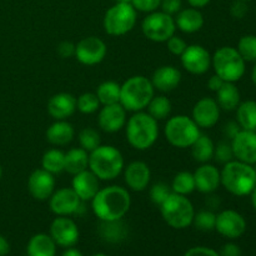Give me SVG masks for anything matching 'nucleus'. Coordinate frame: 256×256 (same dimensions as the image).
I'll list each match as a JSON object with an SVG mask.
<instances>
[{"label": "nucleus", "instance_id": "obj_45", "mask_svg": "<svg viewBox=\"0 0 256 256\" xmlns=\"http://www.w3.org/2000/svg\"><path fill=\"white\" fill-rule=\"evenodd\" d=\"M56 52L62 59H70L75 58V44L72 42H60L56 46Z\"/></svg>", "mask_w": 256, "mask_h": 256}, {"label": "nucleus", "instance_id": "obj_25", "mask_svg": "<svg viewBox=\"0 0 256 256\" xmlns=\"http://www.w3.org/2000/svg\"><path fill=\"white\" fill-rule=\"evenodd\" d=\"M176 29L185 34H195L200 32L205 24L204 15L196 8H185L174 16Z\"/></svg>", "mask_w": 256, "mask_h": 256}, {"label": "nucleus", "instance_id": "obj_39", "mask_svg": "<svg viewBox=\"0 0 256 256\" xmlns=\"http://www.w3.org/2000/svg\"><path fill=\"white\" fill-rule=\"evenodd\" d=\"M100 108L102 104L95 92H82L79 98H76V110H79L82 114H94L99 112Z\"/></svg>", "mask_w": 256, "mask_h": 256}, {"label": "nucleus", "instance_id": "obj_29", "mask_svg": "<svg viewBox=\"0 0 256 256\" xmlns=\"http://www.w3.org/2000/svg\"><path fill=\"white\" fill-rule=\"evenodd\" d=\"M89 169V152L82 148H72L65 152L64 172L70 175H76Z\"/></svg>", "mask_w": 256, "mask_h": 256}, {"label": "nucleus", "instance_id": "obj_34", "mask_svg": "<svg viewBox=\"0 0 256 256\" xmlns=\"http://www.w3.org/2000/svg\"><path fill=\"white\" fill-rule=\"evenodd\" d=\"M95 94H96L102 106V105L116 104L120 102V84L116 82H112V80L102 82L96 88Z\"/></svg>", "mask_w": 256, "mask_h": 256}, {"label": "nucleus", "instance_id": "obj_43", "mask_svg": "<svg viewBox=\"0 0 256 256\" xmlns=\"http://www.w3.org/2000/svg\"><path fill=\"white\" fill-rule=\"evenodd\" d=\"M166 48L172 55H175V56H182V54L188 48V42L182 38L178 36L175 34L166 42Z\"/></svg>", "mask_w": 256, "mask_h": 256}, {"label": "nucleus", "instance_id": "obj_11", "mask_svg": "<svg viewBox=\"0 0 256 256\" xmlns=\"http://www.w3.org/2000/svg\"><path fill=\"white\" fill-rule=\"evenodd\" d=\"M108 46L98 36H86L75 44V59L82 65L94 66L106 58Z\"/></svg>", "mask_w": 256, "mask_h": 256}, {"label": "nucleus", "instance_id": "obj_19", "mask_svg": "<svg viewBox=\"0 0 256 256\" xmlns=\"http://www.w3.org/2000/svg\"><path fill=\"white\" fill-rule=\"evenodd\" d=\"M234 159L246 164H256V132L252 130H240L232 140Z\"/></svg>", "mask_w": 256, "mask_h": 256}, {"label": "nucleus", "instance_id": "obj_24", "mask_svg": "<svg viewBox=\"0 0 256 256\" xmlns=\"http://www.w3.org/2000/svg\"><path fill=\"white\" fill-rule=\"evenodd\" d=\"M72 189L84 202H92L100 189V180L89 169L72 175Z\"/></svg>", "mask_w": 256, "mask_h": 256}, {"label": "nucleus", "instance_id": "obj_57", "mask_svg": "<svg viewBox=\"0 0 256 256\" xmlns=\"http://www.w3.org/2000/svg\"><path fill=\"white\" fill-rule=\"evenodd\" d=\"M252 84H254V86L256 88V62L252 70Z\"/></svg>", "mask_w": 256, "mask_h": 256}, {"label": "nucleus", "instance_id": "obj_40", "mask_svg": "<svg viewBox=\"0 0 256 256\" xmlns=\"http://www.w3.org/2000/svg\"><path fill=\"white\" fill-rule=\"evenodd\" d=\"M215 222H216V214L209 209L195 212L192 220V225L200 232H212L215 230Z\"/></svg>", "mask_w": 256, "mask_h": 256}, {"label": "nucleus", "instance_id": "obj_3", "mask_svg": "<svg viewBox=\"0 0 256 256\" xmlns=\"http://www.w3.org/2000/svg\"><path fill=\"white\" fill-rule=\"evenodd\" d=\"M222 185L235 196H248L256 186V170L254 165L234 159L224 164L220 170Z\"/></svg>", "mask_w": 256, "mask_h": 256}, {"label": "nucleus", "instance_id": "obj_15", "mask_svg": "<svg viewBox=\"0 0 256 256\" xmlns=\"http://www.w3.org/2000/svg\"><path fill=\"white\" fill-rule=\"evenodd\" d=\"M215 230L229 240L239 239L246 232V220L236 210H222L216 214Z\"/></svg>", "mask_w": 256, "mask_h": 256}, {"label": "nucleus", "instance_id": "obj_47", "mask_svg": "<svg viewBox=\"0 0 256 256\" xmlns=\"http://www.w3.org/2000/svg\"><path fill=\"white\" fill-rule=\"evenodd\" d=\"M248 10H249L248 2H242V0H234V2L230 5V14L235 19H242L246 16Z\"/></svg>", "mask_w": 256, "mask_h": 256}, {"label": "nucleus", "instance_id": "obj_13", "mask_svg": "<svg viewBox=\"0 0 256 256\" xmlns=\"http://www.w3.org/2000/svg\"><path fill=\"white\" fill-rule=\"evenodd\" d=\"M182 68L192 75H204L212 68V54L199 44L188 45L180 56Z\"/></svg>", "mask_w": 256, "mask_h": 256}, {"label": "nucleus", "instance_id": "obj_21", "mask_svg": "<svg viewBox=\"0 0 256 256\" xmlns=\"http://www.w3.org/2000/svg\"><path fill=\"white\" fill-rule=\"evenodd\" d=\"M195 190L202 194H212L222 185L220 170L210 162L202 164L194 172Z\"/></svg>", "mask_w": 256, "mask_h": 256}, {"label": "nucleus", "instance_id": "obj_14", "mask_svg": "<svg viewBox=\"0 0 256 256\" xmlns=\"http://www.w3.org/2000/svg\"><path fill=\"white\" fill-rule=\"evenodd\" d=\"M49 235L58 246L72 248L79 242V228L70 216H56L50 224Z\"/></svg>", "mask_w": 256, "mask_h": 256}, {"label": "nucleus", "instance_id": "obj_28", "mask_svg": "<svg viewBox=\"0 0 256 256\" xmlns=\"http://www.w3.org/2000/svg\"><path fill=\"white\" fill-rule=\"evenodd\" d=\"M215 94H216L215 100H216L218 105L220 106V109L225 110V112H234L242 102V94L235 82H225Z\"/></svg>", "mask_w": 256, "mask_h": 256}, {"label": "nucleus", "instance_id": "obj_32", "mask_svg": "<svg viewBox=\"0 0 256 256\" xmlns=\"http://www.w3.org/2000/svg\"><path fill=\"white\" fill-rule=\"evenodd\" d=\"M236 122L242 130L256 132V102L245 100L236 108Z\"/></svg>", "mask_w": 256, "mask_h": 256}, {"label": "nucleus", "instance_id": "obj_46", "mask_svg": "<svg viewBox=\"0 0 256 256\" xmlns=\"http://www.w3.org/2000/svg\"><path fill=\"white\" fill-rule=\"evenodd\" d=\"M160 9L162 12L175 16L182 9V0H162Z\"/></svg>", "mask_w": 256, "mask_h": 256}, {"label": "nucleus", "instance_id": "obj_53", "mask_svg": "<svg viewBox=\"0 0 256 256\" xmlns=\"http://www.w3.org/2000/svg\"><path fill=\"white\" fill-rule=\"evenodd\" d=\"M10 252V244L6 238L0 234V256H6Z\"/></svg>", "mask_w": 256, "mask_h": 256}, {"label": "nucleus", "instance_id": "obj_5", "mask_svg": "<svg viewBox=\"0 0 256 256\" xmlns=\"http://www.w3.org/2000/svg\"><path fill=\"white\" fill-rule=\"evenodd\" d=\"M155 95L152 80L144 75H134L120 84V104L128 112H142Z\"/></svg>", "mask_w": 256, "mask_h": 256}, {"label": "nucleus", "instance_id": "obj_27", "mask_svg": "<svg viewBox=\"0 0 256 256\" xmlns=\"http://www.w3.org/2000/svg\"><path fill=\"white\" fill-rule=\"evenodd\" d=\"M56 246L49 234L39 232L30 238L26 245V254L28 256H55Z\"/></svg>", "mask_w": 256, "mask_h": 256}, {"label": "nucleus", "instance_id": "obj_38", "mask_svg": "<svg viewBox=\"0 0 256 256\" xmlns=\"http://www.w3.org/2000/svg\"><path fill=\"white\" fill-rule=\"evenodd\" d=\"M78 139H79L80 148L86 150L88 152H92L102 144V136L94 128H84L80 130L78 134Z\"/></svg>", "mask_w": 256, "mask_h": 256}, {"label": "nucleus", "instance_id": "obj_1", "mask_svg": "<svg viewBox=\"0 0 256 256\" xmlns=\"http://www.w3.org/2000/svg\"><path fill=\"white\" fill-rule=\"evenodd\" d=\"M132 206L129 190L119 185L100 188L92 200V210L100 222L124 219Z\"/></svg>", "mask_w": 256, "mask_h": 256}, {"label": "nucleus", "instance_id": "obj_31", "mask_svg": "<svg viewBox=\"0 0 256 256\" xmlns=\"http://www.w3.org/2000/svg\"><path fill=\"white\" fill-rule=\"evenodd\" d=\"M190 149H192V155L194 160L200 164L210 162V160L214 159L215 144L212 138L208 135L200 134V136L195 140Z\"/></svg>", "mask_w": 256, "mask_h": 256}, {"label": "nucleus", "instance_id": "obj_22", "mask_svg": "<svg viewBox=\"0 0 256 256\" xmlns=\"http://www.w3.org/2000/svg\"><path fill=\"white\" fill-rule=\"evenodd\" d=\"M46 110L54 120H68L76 112V98L70 92H58L48 100Z\"/></svg>", "mask_w": 256, "mask_h": 256}, {"label": "nucleus", "instance_id": "obj_6", "mask_svg": "<svg viewBox=\"0 0 256 256\" xmlns=\"http://www.w3.org/2000/svg\"><path fill=\"white\" fill-rule=\"evenodd\" d=\"M164 222L170 228L176 230H182L192 225L195 215V208L190 199L184 195L172 194L159 206Z\"/></svg>", "mask_w": 256, "mask_h": 256}, {"label": "nucleus", "instance_id": "obj_49", "mask_svg": "<svg viewBox=\"0 0 256 256\" xmlns=\"http://www.w3.org/2000/svg\"><path fill=\"white\" fill-rule=\"evenodd\" d=\"M220 256H242V249L239 245L234 244V242H228V244L222 245V248L219 252Z\"/></svg>", "mask_w": 256, "mask_h": 256}, {"label": "nucleus", "instance_id": "obj_60", "mask_svg": "<svg viewBox=\"0 0 256 256\" xmlns=\"http://www.w3.org/2000/svg\"><path fill=\"white\" fill-rule=\"evenodd\" d=\"M92 256H108V255H105V254H100V252H99V254H94V255H92Z\"/></svg>", "mask_w": 256, "mask_h": 256}, {"label": "nucleus", "instance_id": "obj_54", "mask_svg": "<svg viewBox=\"0 0 256 256\" xmlns=\"http://www.w3.org/2000/svg\"><path fill=\"white\" fill-rule=\"evenodd\" d=\"M212 0H186L188 4L192 8H196V9H202V8L208 6Z\"/></svg>", "mask_w": 256, "mask_h": 256}, {"label": "nucleus", "instance_id": "obj_7", "mask_svg": "<svg viewBox=\"0 0 256 256\" xmlns=\"http://www.w3.org/2000/svg\"><path fill=\"white\" fill-rule=\"evenodd\" d=\"M212 66L215 74L226 82H236L246 72V62L236 48L222 46L212 55Z\"/></svg>", "mask_w": 256, "mask_h": 256}, {"label": "nucleus", "instance_id": "obj_18", "mask_svg": "<svg viewBox=\"0 0 256 256\" xmlns=\"http://www.w3.org/2000/svg\"><path fill=\"white\" fill-rule=\"evenodd\" d=\"M222 109L214 98L204 96L198 100L192 110V118L200 129H212L220 119Z\"/></svg>", "mask_w": 256, "mask_h": 256}, {"label": "nucleus", "instance_id": "obj_61", "mask_svg": "<svg viewBox=\"0 0 256 256\" xmlns=\"http://www.w3.org/2000/svg\"><path fill=\"white\" fill-rule=\"evenodd\" d=\"M242 2H250V0H242Z\"/></svg>", "mask_w": 256, "mask_h": 256}, {"label": "nucleus", "instance_id": "obj_36", "mask_svg": "<svg viewBox=\"0 0 256 256\" xmlns=\"http://www.w3.org/2000/svg\"><path fill=\"white\" fill-rule=\"evenodd\" d=\"M172 192H175V194L184 195V196H188V195L192 194L195 192V179L194 174L190 172H179L172 179Z\"/></svg>", "mask_w": 256, "mask_h": 256}, {"label": "nucleus", "instance_id": "obj_4", "mask_svg": "<svg viewBox=\"0 0 256 256\" xmlns=\"http://www.w3.org/2000/svg\"><path fill=\"white\" fill-rule=\"evenodd\" d=\"M124 156L118 148L100 144L89 152V170L100 182H112L122 174Z\"/></svg>", "mask_w": 256, "mask_h": 256}, {"label": "nucleus", "instance_id": "obj_12", "mask_svg": "<svg viewBox=\"0 0 256 256\" xmlns=\"http://www.w3.org/2000/svg\"><path fill=\"white\" fill-rule=\"evenodd\" d=\"M49 208L56 216H72L79 214L82 209V202L72 188H60L49 198Z\"/></svg>", "mask_w": 256, "mask_h": 256}, {"label": "nucleus", "instance_id": "obj_26", "mask_svg": "<svg viewBox=\"0 0 256 256\" xmlns=\"http://www.w3.org/2000/svg\"><path fill=\"white\" fill-rule=\"evenodd\" d=\"M45 136L54 146H66L74 140L75 129L68 120H55L46 129Z\"/></svg>", "mask_w": 256, "mask_h": 256}, {"label": "nucleus", "instance_id": "obj_50", "mask_svg": "<svg viewBox=\"0 0 256 256\" xmlns=\"http://www.w3.org/2000/svg\"><path fill=\"white\" fill-rule=\"evenodd\" d=\"M240 130H242V128L239 126V124H238L236 122H226V124L224 125V128H222V132H224L225 138L229 140H232Z\"/></svg>", "mask_w": 256, "mask_h": 256}, {"label": "nucleus", "instance_id": "obj_8", "mask_svg": "<svg viewBox=\"0 0 256 256\" xmlns=\"http://www.w3.org/2000/svg\"><path fill=\"white\" fill-rule=\"evenodd\" d=\"M202 134V129L188 115H175L168 119L164 126L166 142L178 149H186L194 144Z\"/></svg>", "mask_w": 256, "mask_h": 256}, {"label": "nucleus", "instance_id": "obj_23", "mask_svg": "<svg viewBox=\"0 0 256 256\" xmlns=\"http://www.w3.org/2000/svg\"><path fill=\"white\" fill-rule=\"evenodd\" d=\"M150 80L155 90L160 92H170L182 82V72L172 65H162L152 72Z\"/></svg>", "mask_w": 256, "mask_h": 256}, {"label": "nucleus", "instance_id": "obj_41", "mask_svg": "<svg viewBox=\"0 0 256 256\" xmlns=\"http://www.w3.org/2000/svg\"><path fill=\"white\" fill-rule=\"evenodd\" d=\"M172 188L170 185H168L166 182H158L155 184H152L149 189V198L152 200V204H155L156 206H160L165 200L168 199L170 194H172Z\"/></svg>", "mask_w": 256, "mask_h": 256}, {"label": "nucleus", "instance_id": "obj_58", "mask_svg": "<svg viewBox=\"0 0 256 256\" xmlns=\"http://www.w3.org/2000/svg\"><path fill=\"white\" fill-rule=\"evenodd\" d=\"M116 2H130L132 4V0H115Z\"/></svg>", "mask_w": 256, "mask_h": 256}, {"label": "nucleus", "instance_id": "obj_44", "mask_svg": "<svg viewBox=\"0 0 256 256\" xmlns=\"http://www.w3.org/2000/svg\"><path fill=\"white\" fill-rule=\"evenodd\" d=\"M162 0H132V5L135 8L136 12H156L160 8Z\"/></svg>", "mask_w": 256, "mask_h": 256}, {"label": "nucleus", "instance_id": "obj_55", "mask_svg": "<svg viewBox=\"0 0 256 256\" xmlns=\"http://www.w3.org/2000/svg\"><path fill=\"white\" fill-rule=\"evenodd\" d=\"M62 256H84L82 254V252L78 249H75L74 246L72 248H66L64 252H62Z\"/></svg>", "mask_w": 256, "mask_h": 256}, {"label": "nucleus", "instance_id": "obj_51", "mask_svg": "<svg viewBox=\"0 0 256 256\" xmlns=\"http://www.w3.org/2000/svg\"><path fill=\"white\" fill-rule=\"evenodd\" d=\"M224 82H225L222 79V78L218 76L216 74H214L209 78V80H208V88H209L212 92H216L222 86V84H224Z\"/></svg>", "mask_w": 256, "mask_h": 256}, {"label": "nucleus", "instance_id": "obj_33", "mask_svg": "<svg viewBox=\"0 0 256 256\" xmlns=\"http://www.w3.org/2000/svg\"><path fill=\"white\" fill-rule=\"evenodd\" d=\"M42 168L52 175L62 172L65 168V152L58 148L46 150L42 158Z\"/></svg>", "mask_w": 256, "mask_h": 256}, {"label": "nucleus", "instance_id": "obj_52", "mask_svg": "<svg viewBox=\"0 0 256 256\" xmlns=\"http://www.w3.org/2000/svg\"><path fill=\"white\" fill-rule=\"evenodd\" d=\"M206 206L209 210H212L214 212L215 209H218V208L220 206V204H222V202H220V198L218 196V195H214V192L212 194H208V198H206Z\"/></svg>", "mask_w": 256, "mask_h": 256}, {"label": "nucleus", "instance_id": "obj_17", "mask_svg": "<svg viewBox=\"0 0 256 256\" xmlns=\"http://www.w3.org/2000/svg\"><path fill=\"white\" fill-rule=\"evenodd\" d=\"M55 175L42 168L35 169L28 178V192L38 202H46L55 192Z\"/></svg>", "mask_w": 256, "mask_h": 256}, {"label": "nucleus", "instance_id": "obj_42", "mask_svg": "<svg viewBox=\"0 0 256 256\" xmlns=\"http://www.w3.org/2000/svg\"><path fill=\"white\" fill-rule=\"evenodd\" d=\"M214 159L222 165L234 160L232 144L229 142H220L219 144L215 145Z\"/></svg>", "mask_w": 256, "mask_h": 256}, {"label": "nucleus", "instance_id": "obj_30", "mask_svg": "<svg viewBox=\"0 0 256 256\" xmlns=\"http://www.w3.org/2000/svg\"><path fill=\"white\" fill-rule=\"evenodd\" d=\"M99 234L105 242L116 244L128 236V226L122 222V219L112 220V222H100Z\"/></svg>", "mask_w": 256, "mask_h": 256}, {"label": "nucleus", "instance_id": "obj_2", "mask_svg": "<svg viewBox=\"0 0 256 256\" xmlns=\"http://www.w3.org/2000/svg\"><path fill=\"white\" fill-rule=\"evenodd\" d=\"M125 135L129 145L135 150H149L159 138V122L144 110L132 112L125 125Z\"/></svg>", "mask_w": 256, "mask_h": 256}, {"label": "nucleus", "instance_id": "obj_37", "mask_svg": "<svg viewBox=\"0 0 256 256\" xmlns=\"http://www.w3.org/2000/svg\"><path fill=\"white\" fill-rule=\"evenodd\" d=\"M236 50L246 62H256V35H244L238 42Z\"/></svg>", "mask_w": 256, "mask_h": 256}, {"label": "nucleus", "instance_id": "obj_48", "mask_svg": "<svg viewBox=\"0 0 256 256\" xmlns=\"http://www.w3.org/2000/svg\"><path fill=\"white\" fill-rule=\"evenodd\" d=\"M184 256H220L216 250L206 246H194L188 250Z\"/></svg>", "mask_w": 256, "mask_h": 256}, {"label": "nucleus", "instance_id": "obj_20", "mask_svg": "<svg viewBox=\"0 0 256 256\" xmlns=\"http://www.w3.org/2000/svg\"><path fill=\"white\" fill-rule=\"evenodd\" d=\"M124 182L129 190L135 192H142L149 188L152 182V170L145 162L135 160L129 162L122 170Z\"/></svg>", "mask_w": 256, "mask_h": 256}, {"label": "nucleus", "instance_id": "obj_10", "mask_svg": "<svg viewBox=\"0 0 256 256\" xmlns=\"http://www.w3.org/2000/svg\"><path fill=\"white\" fill-rule=\"evenodd\" d=\"M142 32L148 40L154 42H166L176 32L175 19L172 15L156 10L149 12L142 22Z\"/></svg>", "mask_w": 256, "mask_h": 256}, {"label": "nucleus", "instance_id": "obj_59", "mask_svg": "<svg viewBox=\"0 0 256 256\" xmlns=\"http://www.w3.org/2000/svg\"><path fill=\"white\" fill-rule=\"evenodd\" d=\"M2 165H0V180H2Z\"/></svg>", "mask_w": 256, "mask_h": 256}, {"label": "nucleus", "instance_id": "obj_56", "mask_svg": "<svg viewBox=\"0 0 256 256\" xmlns=\"http://www.w3.org/2000/svg\"><path fill=\"white\" fill-rule=\"evenodd\" d=\"M250 200H252V208H254L255 212H256V186L254 188V190L252 192V194H250Z\"/></svg>", "mask_w": 256, "mask_h": 256}, {"label": "nucleus", "instance_id": "obj_9", "mask_svg": "<svg viewBox=\"0 0 256 256\" xmlns=\"http://www.w3.org/2000/svg\"><path fill=\"white\" fill-rule=\"evenodd\" d=\"M138 22V12L130 2H115L106 10L102 28L110 36H124L132 32Z\"/></svg>", "mask_w": 256, "mask_h": 256}, {"label": "nucleus", "instance_id": "obj_35", "mask_svg": "<svg viewBox=\"0 0 256 256\" xmlns=\"http://www.w3.org/2000/svg\"><path fill=\"white\" fill-rule=\"evenodd\" d=\"M148 112L154 118L155 120H165L170 116L172 110V102L165 95H154L152 102L148 105Z\"/></svg>", "mask_w": 256, "mask_h": 256}, {"label": "nucleus", "instance_id": "obj_16", "mask_svg": "<svg viewBox=\"0 0 256 256\" xmlns=\"http://www.w3.org/2000/svg\"><path fill=\"white\" fill-rule=\"evenodd\" d=\"M128 112L120 102L112 105H102L98 114V125L102 132L115 134L124 129L126 125Z\"/></svg>", "mask_w": 256, "mask_h": 256}]
</instances>
